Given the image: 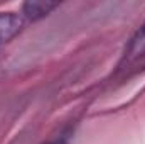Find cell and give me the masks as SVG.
Masks as SVG:
<instances>
[{
	"mask_svg": "<svg viewBox=\"0 0 145 144\" xmlns=\"http://www.w3.org/2000/svg\"><path fill=\"white\" fill-rule=\"evenodd\" d=\"M22 29V19L15 14H0V46L15 37Z\"/></svg>",
	"mask_w": 145,
	"mask_h": 144,
	"instance_id": "6da1fadb",
	"label": "cell"
},
{
	"mask_svg": "<svg viewBox=\"0 0 145 144\" xmlns=\"http://www.w3.org/2000/svg\"><path fill=\"white\" fill-rule=\"evenodd\" d=\"M56 7H57L56 2H36V0H32V2L24 3V14L29 19H34L36 20V19H40V17L47 15Z\"/></svg>",
	"mask_w": 145,
	"mask_h": 144,
	"instance_id": "7a4b0ae2",
	"label": "cell"
}]
</instances>
